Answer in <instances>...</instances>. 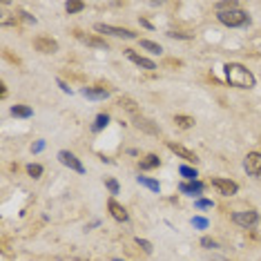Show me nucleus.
I'll list each match as a JSON object with an SVG mask.
<instances>
[{
	"mask_svg": "<svg viewBox=\"0 0 261 261\" xmlns=\"http://www.w3.org/2000/svg\"><path fill=\"white\" fill-rule=\"evenodd\" d=\"M225 72V81L230 83L232 87H239V90H250L255 87V74L241 63H228L223 67Z\"/></svg>",
	"mask_w": 261,
	"mask_h": 261,
	"instance_id": "nucleus-1",
	"label": "nucleus"
},
{
	"mask_svg": "<svg viewBox=\"0 0 261 261\" xmlns=\"http://www.w3.org/2000/svg\"><path fill=\"white\" fill-rule=\"evenodd\" d=\"M216 18L225 27H243L250 23V16L243 9H230V11H216Z\"/></svg>",
	"mask_w": 261,
	"mask_h": 261,
	"instance_id": "nucleus-2",
	"label": "nucleus"
},
{
	"mask_svg": "<svg viewBox=\"0 0 261 261\" xmlns=\"http://www.w3.org/2000/svg\"><path fill=\"white\" fill-rule=\"evenodd\" d=\"M94 29L99 34H109V36H116V38H127V41H132V38H136V34L132 32V29H125V27H112V25H105V23H96Z\"/></svg>",
	"mask_w": 261,
	"mask_h": 261,
	"instance_id": "nucleus-3",
	"label": "nucleus"
},
{
	"mask_svg": "<svg viewBox=\"0 0 261 261\" xmlns=\"http://www.w3.org/2000/svg\"><path fill=\"white\" fill-rule=\"evenodd\" d=\"M232 221L237 225H241V228L250 230L255 228L257 223H259V214H257L255 210H243V212H232Z\"/></svg>",
	"mask_w": 261,
	"mask_h": 261,
	"instance_id": "nucleus-4",
	"label": "nucleus"
},
{
	"mask_svg": "<svg viewBox=\"0 0 261 261\" xmlns=\"http://www.w3.org/2000/svg\"><path fill=\"white\" fill-rule=\"evenodd\" d=\"M58 161L63 163L65 167H69V170L78 172V174H85V165L81 163V158H76V154L67 152V150H60V152H58Z\"/></svg>",
	"mask_w": 261,
	"mask_h": 261,
	"instance_id": "nucleus-5",
	"label": "nucleus"
},
{
	"mask_svg": "<svg viewBox=\"0 0 261 261\" xmlns=\"http://www.w3.org/2000/svg\"><path fill=\"white\" fill-rule=\"evenodd\" d=\"M243 170L250 176H261V154L259 152H250L243 158Z\"/></svg>",
	"mask_w": 261,
	"mask_h": 261,
	"instance_id": "nucleus-6",
	"label": "nucleus"
},
{
	"mask_svg": "<svg viewBox=\"0 0 261 261\" xmlns=\"http://www.w3.org/2000/svg\"><path fill=\"white\" fill-rule=\"evenodd\" d=\"M212 188H216V192L223 197H232L239 192V185L230 179H212Z\"/></svg>",
	"mask_w": 261,
	"mask_h": 261,
	"instance_id": "nucleus-7",
	"label": "nucleus"
},
{
	"mask_svg": "<svg viewBox=\"0 0 261 261\" xmlns=\"http://www.w3.org/2000/svg\"><path fill=\"white\" fill-rule=\"evenodd\" d=\"M34 47H36V52H41V54H54V52H58V43L50 36L34 38Z\"/></svg>",
	"mask_w": 261,
	"mask_h": 261,
	"instance_id": "nucleus-8",
	"label": "nucleus"
},
{
	"mask_svg": "<svg viewBox=\"0 0 261 261\" xmlns=\"http://www.w3.org/2000/svg\"><path fill=\"white\" fill-rule=\"evenodd\" d=\"M167 148H170V152H174L176 157H181L183 161H188V163H197L199 161V157L192 152V150H188L185 145H181V143H174V141H170L167 143Z\"/></svg>",
	"mask_w": 261,
	"mask_h": 261,
	"instance_id": "nucleus-9",
	"label": "nucleus"
},
{
	"mask_svg": "<svg viewBox=\"0 0 261 261\" xmlns=\"http://www.w3.org/2000/svg\"><path fill=\"white\" fill-rule=\"evenodd\" d=\"M107 208H109V214H112L116 221H123V223H125V221L130 219V214H127V210H125V208H123L118 201H114V199H109Z\"/></svg>",
	"mask_w": 261,
	"mask_h": 261,
	"instance_id": "nucleus-10",
	"label": "nucleus"
},
{
	"mask_svg": "<svg viewBox=\"0 0 261 261\" xmlns=\"http://www.w3.org/2000/svg\"><path fill=\"white\" fill-rule=\"evenodd\" d=\"M179 190H181L183 194H190V197H199V194H203L206 185H203L201 181H190V183H181Z\"/></svg>",
	"mask_w": 261,
	"mask_h": 261,
	"instance_id": "nucleus-11",
	"label": "nucleus"
},
{
	"mask_svg": "<svg viewBox=\"0 0 261 261\" xmlns=\"http://www.w3.org/2000/svg\"><path fill=\"white\" fill-rule=\"evenodd\" d=\"M125 54H127V58H130L134 65H139V67H143V69H157V65H154V60H150V58H143V56H139V54H136V52H132V50H125Z\"/></svg>",
	"mask_w": 261,
	"mask_h": 261,
	"instance_id": "nucleus-12",
	"label": "nucleus"
},
{
	"mask_svg": "<svg viewBox=\"0 0 261 261\" xmlns=\"http://www.w3.org/2000/svg\"><path fill=\"white\" fill-rule=\"evenodd\" d=\"M83 96L85 99H92V101H105L109 99V92L105 87H85L83 90Z\"/></svg>",
	"mask_w": 261,
	"mask_h": 261,
	"instance_id": "nucleus-13",
	"label": "nucleus"
},
{
	"mask_svg": "<svg viewBox=\"0 0 261 261\" xmlns=\"http://www.w3.org/2000/svg\"><path fill=\"white\" fill-rule=\"evenodd\" d=\"M134 125L139 127V130L148 132V134H158V127L154 125V121H150V118H145V116H134Z\"/></svg>",
	"mask_w": 261,
	"mask_h": 261,
	"instance_id": "nucleus-14",
	"label": "nucleus"
},
{
	"mask_svg": "<svg viewBox=\"0 0 261 261\" xmlns=\"http://www.w3.org/2000/svg\"><path fill=\"white\" fill-rule=\"evenodd\" d=\"M118 105H121L123 109H127L130 114L139 116V105H136V101H134V99H130V96H123V99L118 101Z\"/></svg>",
	"mask_w": 261,
	"mask_h": 261,
	"instance_id": "nucleus-15",
	"label": "nucleus"
},
{
	"mask_svg": "<svg viewBox=\"0 0 261 261\" xmlns=\"http://www.w3.org/2000/svg\"><path fill=\"white\" fill-rule=\"evenodd\" d=\"M161 165V158L157 154H148V157L141 161V170H154V167Z\"/></svg>",
	"mask_w": 261,
	"mask_h": 261,
	"instance_id": "nucleus-16",
	"label": "nucleus"
},
{
	"mask_svg": "<svg viewBox=\"0 0 261 261\" xmlns=\"http://www.w3.org/2000/svg\"><path fill=\"white\" fill-rule=\"evenodd\" d=\"M136 183H139V185H145V188L152 190V192H161V185H158V181L148 179V176H136Z\"/></svg>",
	"mask_w": 261,
	"mask_h": 261,
	"instance_id": "nucleus-17",
	"label": "nucleus"
},
{
	"mask_svg": "<svg viewBox=\"0 0 261 261\" xmlns=\"http://www.w3.org/2000/svg\"><path fill=\"white\" fill-rule=\"evenodd\" d=\"M174 123L181 127V130H190V127H194V118L192 116H183V114H176Z\"/></svg>",
	"mask_w": 261,
	"mask_h": 261,
	"instance_id": "nucleus-18",
	"label": "nucleus"
},
{
	"mask_svg": "<svg viewBox=\"0 0 261 261\" xmlns=\"http://www.w3.org/2000/svg\"><path fill=\"white\" fill-rule=\"evenodd\" d=\"M11 114L18 116V118H29L34 112H32V107H27V105H14V107H11Z\"/></svg>",
	"mask_w": 261,
	"mask_h": 261,
	"instance_id": "nucleus-19",
	"label": "nucleus"
},
{
	"mask_svg": "<svg viewBox=\"0 0 261 261\" xmlns=\"http://www.w3.org/2000/svg\"><path fill=\"white\" fill-rule=\"evenodd\" d=\"M85 9V2H81V0H69L67 5H65V11L67 14H78V11Z\"/></svg>",
	"mask_w": 261,
	"mask_h": 261,
	"instance_id": "nucleus-20",
	"label": "nucleus"
},
{
	"mask_svg": "<svg viewBox=\"0 0 261 261\" xmlns=\"http://www.w3.org/2000/svg\"><path fill=\"white\" fill-rule=\"evenodd\" d=\"M81 38L87 43V45H92V47H99V50H107V43L101 41V38H96V36H81Z\"/></svg>",
	"mask_w": 261,
	"mask_h": 261,
	"instance_id": "nucleus-21",
	"label": "nucleus"
},
{
	"mask_svg": "<svg viewBox=\"0 0 261 261\" xmlns=\"http://www.w3.org/2000/svg\"><path fill=\"white\" fill-rule=\"evenodd\" d=\"M107 123H109V116H107V114H99V116L94 118V125H92V130H94V132H101L105 125H107Z\"/></svg>",
	"mask_w": 261,
	"mask_h": 261,
	"instance_id": "nucleus-22",
	"label": "nucleus"
},
{
	"mask_svg": "<svg viewBox=\"0 0 261 261\" xmlns=\"http://www.w3.org/2000/svg\"><path fill=\"white\" fill-rule=\"evenodd\" d=\"M179 174L181 176H185V179H188V181H197V170H194V167H190V165H181L179 167Z\"/></svg>",
	"mask_w": 261,
	"mask_h": 261,
	"instance_id": "nucleus-23",
	"label": "nucleus"
},
{
	"mask_svg": "<svg viewBox=\"0 0 261 261\" xmlns=\"http://www.w3.org/2000/svg\"><path fill=\"white\" fill-rule=\"evenodd\" d=\"M141 47L148 50L150 54H161V52H163V47L158 45V43H152V41H141Z\"/></svg>",
	"mask_w": 261,
	"mask_h": 261,
	"instance_id": "nucleus-24",
	"label": "nucleus"
},
{
	"mask_svg": "<svg viewBox=\"0 0 261 261\" xmlns=\"http://www.w3.org/2000/svg\"><path fill=\"white\" fill-rule=\"evenodd\" d=\"M216 11H230V9H239L237 0H228V2H216Z\"/></svg>",
	"mask_w": 261,
	"mask_h": 261,
	"instance_id": "nucleus-25",
	"label": "nucleus"
},
{
	"mask_svg": "<svg viewBox=\"0 0 261 261\" xmlns=\"http://www.w3.org/2000/svg\"><path fill=\"white\" fill-rule=\"evenodd\" d=\"M27 174L34 176V179H41V176H43V165H38V163H32V165H27Z\"/></svg>",
	"mask_w": 261,
	"mask_h": 261,
	"instance_id": "nucleus-26",
	"label": "nucleus"
},
{
	"mask_svg": "<svg viewBox=\"0 0 261 261\" xmlns=\"http://www.w3.org/2000/svg\"><path fill=\"white\" fill-rule=\"evenodd\" d=\"M190 223H192L197 230H206L208 225H210V221L203 219V216H192V221H190Z\"/></svg>",
	"mask_w": 261,
	"mask_h": 261,
	"instance_id": "nucleus-27",
	"label": "nucleus"
},
{
	"mask_svg": "<svg viewBox=\"0 0 261 261\" xmlns=\"http://www.w3.org/2000/svg\"><path fill=\"white\" fill-rule=\"evenodd\" d=\"M136 246H141V248H143V252H145V255H152V250H154V248H152V243H150L148 239H141V237H136Z\"/></svg>",
	"mask_w": 261,
	"mask_h": 261,
	"instance_id": "nucleus-28",
	"label": "nucleus"
},
{
	"mask_svg": "<svg viewBox=\"0 0 261 261\" xmlns=\"http://www.w3.org/2000/svg\"><path fill=\"white\" fill-rule=\"evenodd\" d=\"M105 185H107V190L112 194H118V181L116 179H107V181H105Z\"/></svg>",
	"mask_w": 261,
	"mask_h": 261,
	"instance_id": "nucleus-29",
	"label": "nucleus"
},
{
	"mask_svg": "<svg viewBox=\"0 0 261 261\" xmlns=\"http://www.w3.org/2000/svg\"><path fill=\"white\" fill-rule=\"evenodd\" d=\"M201 246L208 248V250H212V248H216V241H214V239H210V237H203L201 239Z\"/></svg>",
	"mask_w": 261,
	"mask_h": 261,
	"instance_id": "nucleus-30",
	"label": "nucleus"
},
{
	"mask_svg": "<svg viewBox=\"0 0 261 261\" xmlns=\"http://www.w3.org/2000/svg\"><path fill=\"white\" fill-rule=\"evenodd\" d=\"M43 150H45V141H36V143L32 145V152H34V154L43 152Z\"/></svg>",
	"mask_w": 261,
	"mask_h": 261,
	"instance_id": "nucleus-31",
	"label": "nucleus"
},
{
	"mask_svg": "<svg viewBox=\"0 0 261 261\" xmlns=\"http://www.w3.org/2000/svg\"><path fill=\"white\" fill-rule=\"evenodd\" d=\"M167 36L170 38H181V41H188L190 34H181V32H167Z\"/></svg>",
	"mask_w": 261,
	"mask_h": 261,
	"instance_id": "nucleus-32",
	"label": "nucleus"
},
{
	"mask_svg": "<svg viewBox=\"0 0 261 261\" xmlns=\"http://www.w3.org/2000/svg\"><path fill=\"white\" fill-rule=\"evenodd\" d=\"M197 208H199V210H206V208H212V201H208V199H199V201H197Z\"/></svg>",
	"mask_w": 261,
	"mask_h": 261,
	"instance_id": "nucleus-33",
	"label": "nucleus"
},
{
	"mask_svg": "<svg viewBox=\"0 0 261 261\" xmlns=\"http://www.w3.org/2000/svg\"><path fill=\"white\" fill-rule=\"evenodd\" d=\"M20 16H23V20H27V23H34V25H36V18H34L32 14H27V11H20Z\"/></svg>",
	"mask_w": 261,
	"mask_h": 261,
	"instance_id": "nucleus-34",
	"label": "nucleus"
},
{
	"mask_svg": "<svg viewBox=\"0 0 261 261\" xmlns=\"http://www.w3.org/2000/svg\"><path fill=\"white\" fill-rule=\"evenodd\" d=\"M58 87H60V90H63V92H65V94H69V92H72V90H69V87H67V85H65V83H63V81H58Z\"/></svg>",
	"mask_w": 261,
	"mask_h": 261,
	"instance_id": "nucleus-35",
	"label": "nucleus"
},
{
	"mask_svg": "<svg viewBox=\"0 0 261 261\" xmlns=\"http://www.w3.org/2000/svg\"><path fill=\"white\" fill-rule=\"evenodd\" d=\"M114 261H123V259H114Z\"/></svg>",
	"mask_w": 261,
	"mask_h": 261,
	"instance_id": "nucleus-36",
	"label": "nucleus"
}]
</instances>
